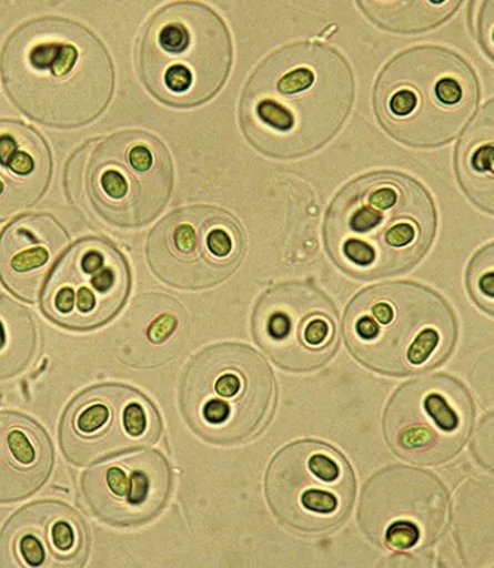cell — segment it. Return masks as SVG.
Here are the masks:
<instances>
[{
  "label": "cell",
  "instance_id": "1",
  "mask_svg": "<svg viewBox=\"0 0 494 568\" xmlns=\"http://www.w3.org/2000/svg\"><path fill=\"white\" fill-rule=\"evenodd\" d=\"M355 77L332 45L295 41L253 71L239 103L249 143L275 160L306 158L340 133L355 102Z\"/></svg>",
  "mask_w": 494,
  "mask_h": 568
},
{
  "label": "cell",
  "instance_id": "2",
  "mask_svg": "<svg viewBox=\"0 0 494 568\" xmlns=\"http://www.w3.org/2000/svg\"><path fill=\"white\" fill-rule=\"evenodd\" d=\"M0 73L12 103L31 120L56 129H78L109 106L114 70L109 52L77 21L41 18L8 38Z\"/></svg>",
  "mask_w": 494,
  "mask_h": 568
},
{
  "label": "cell",
  "instance_id": "3",
  "mask_svg": "<svg viewBox=\"0 0 494 568\" xmlns=\"http://www.w3.org/2000/svg\"><path fill=\"white\" fill-rule=\"evenodd\" d=\"M438 215L432 194L399 171L367 172L329 205L324 241L344 274L376 280L409 273L434 243Z\"/></svg>",
  "mask_w": 494,
  "mask_h": 568
},
{
  "label": "cell",
  "instance_id": "4",
  "mask_svg": "<svg viewBox=\"0 0 494 568\" xmlns=\"http://www.w3.org/2000/svg\"><path fill=\"white\" fill-rule=\"evenodd\" d=\"M343 336L360 365L402 377L443 365L456 347L458 324L440 293L402 280L353 296L344 312Z\"/></svg>",
  "mask_w": 494,
  "mask_h": 568
},
{
  "label": "cell",
  "instance_id": "5",
  "mask_svg": "<svg viewBox=\"0 0 494 568\" xmlns=\"http://www.w3.org/2000/svg\"><path fill=\"white\" fill-rule=\"evenodd\" d=\"M481 102V84L463 55L417 45L379 73L373 103L379 125L403 145L432 150L464 133Z\"/></svg>",
  "mask_w": 494,
  "mask_h": 568
},
{
  "label": "cell",
  "instance_id": "6",
  "mask_svg": "<svg viewBox=\"0 0 494 568\" xmlns=\"http://www.w3.org/2000/svg\"><path fill=\"white\" fill-rule=\"evenodd\" d=\"M232 36L209 6L174 2L147 22L138 44L143 84L175 109H194L224 88L233 64Z\"/></svg>",
  "mask_w": 494,
  "mask_h": 568
},
{
  "label": "cell",
  "instance_id": "7",
  "mask_svg": "<svg viewBox=\"0 0 494 568\" xmlns=\"http://www.w3.org/2000/svg\"><path fill=\"white\" fill-rule=\"evenodd\" d=\"M273 369L258 351L220 343L195 354L180 388L185 422L201 439L235 446L256 438L278 402Z\"/></svg>",
  "mask_w": 494,
  "mask_h": 568
},
{
  "label": "cell",
  "instance_id": "8",
  "mask_svg": "<svg viewBox=\"0 0 494 568\" xmlns=\"http://www.w3.org/2000/svg\"><path fill=\"white\" fill-rule=\"evenodd\" d=\"M265 493L285 528L327 534L347 520L355 504L356 477L340 450L321 440L303 439L288 444L271 459Z\"/></svg>",
  "mask_w": 494,
  "mask_h": 568
},
{
  "label": "cell",
  "instance_id": "9",
  "mask_svg": "<svg viewBox=\"0 0 494 568\" xmlns=\"http://www.w3.org/2000/svg\"><path fill=\"white\" fill-rule=\"evenodd\" d=\"M174 184L171 155L159 138L127 130L99 142L87 168V192L112 226L150 224L167 207Z\"/></svg>",
  "mask_w": 494,
  "mask_h": 568
},
{
  "label": "cell",
  "instance_id": "10",
  "mask_svg": "<svg viewBox=\"0 0 494 568\" xmlns=\"http://www.w3.org/2000/svg\"><path fill=\"white\" fill-rule=\"evenodd\" d=\"M475 406L458 378L433 374L402 384L386 405L383 433L395 456L440 466L460 455L473 433Z\"/></svg>",
  "mask_w": 494,
  "mask_h": 568
},
{
  "label": "cell",
  "instance_id": "11",
  "mask_svg": "<svg viewBox=\"0 0 494 568\" xmlns=\"http://www.w3.org/2000/svg\"><path fill=\"white\" fill-rule=\"evenodd\" d=\"M244 230L232 213L198 204L170 213L152 230L147 260L161 282L178 290L218 286L241 266Z\"/></svg>",
  "mask_w": 494,
  "mask_h": 568
},
{
  "label": "cell",
  "instance_id": "12",
  "mask_svg": "<svg viewBox=\"0 0 494 568\" xmlns=\"http://www.w3.org/2000/svg\"><path fill=\"white\" fill-rule=\"evenodd\" d=\"M448 500L438 477L419 468L392 466L365 484L359 525L374 545L395 554L430 548L447 529Z\"/></svg>",
  "mask_w": 494,
  "mask_h": 568
},
{
  "label": "cell",
  "instance_id": "13",
  "mask_svg": "<svg viewBox=\"0 0 494 568\" xmlns=\"http://www.w3.org/2000/svg\"><path fill=\"white\" fill-rule=\"evenodd\" d=\"M252 333L270 359L291 373L323 368L340 344L334 302L315 284L296 280L262 293L253 310Z\"/></svg>",
  "mask_w": 494,
  "mask_h": 568
},
{
  "label": "cell",
  "instance_id": "14",
  "mask_svg": "<svg viewBox=\"0 0 494 568\" xmlns=\"http://www.w3.org/2000/svg\"><path fill=\"white\" fill-rule=\"evenodd\" d=\"M161 434V417L153 403L130 386L111 383L77 395L60 426L63 455L75 466L151 447Z\"/></svg>",
  "mask_w": 494,
  "mask_h": 568
},
{
  "label": "cell",
  "instance_id": "15",
  "mask_svg": "<svg viewBox=\"0 0 494 568\" xmlns=\"http://www.w3.org/2000/svg\"><path fill=\"white\" fill-rule=\"evenodd\" d=\"M130 284L128 262L117 246L89 236L64 254L49 280L41 307L61 327L93 331L119 314Z\"/></svg>",
  "mask_w": 494,
  "mask_h": 568
},
{
  "label": "cell",
  "instance_id": "16",
  "mask_svg": "<svg viewBox=\"0 0 494 568\" xmlns=\"http://www.w3.org/2000/svg\"><path fill=\"white\" fill-rule=\"evenodd\" d=\"M172 473L158 450L99 465L82 475V497L98 520L117 528L151 523L168 505Z\"/></svg>",
  "mask_w": 494,
  "mask_h": 568
},
{
  "label": "cell",
  "instance_id": "17",
  "mask_svg": "<svg viewBox=\"0 0 494 568\" xmlns=\"http://www.w3.org/2000/svg\"><path fill=\"white\" fill-rule=\"evenodd\" d=\"M89 550L84 518L57 500L24 506L0 534V567L78 568L87 564Z\"/></svg>",
  "mask_w": 494,
  "mask_h": 568
},
{
  "label": "cell",
  "instance_id": "18",
  "mask_svg": "<svg viewBox=\"0 0 494 568\" xmlns=\"http://www.w3.org/2000/svg\"><path fill=\"white\" fill-rule=\"evenodd\" d=\"M189 317L170 295L148 293L131 303L114 331V347L122 365L131 368L162 367L183 352Z\"/></svg>",
  "mask_w": 494,
  "mask_h": 568
},
{
  "label": "cell",
  "instance_id": "19",
  "mask_svg": "<svg viewBox=\"0 0 494 568\" xmlns=\"http://www.w3.org/2000/svg\"><path fill=\"white\" fill-rule=\"evenodd\" d=\"M70 243L48 213L23 216L0 235V282L24 302H36L56 261Z\"/></svg>",
  "mask_w": 494,
  "mask_h": 568
},
{
  "label": "cell",
  "instance_id": "20",
  "mask_svg": "<svg viewBox=\"0 0 494 568\" xmlns=\"http://www.w3.org/2000/svg\"><path fill=\"white\" fill-rule=\"evenodd\" d=\"M51 150L37 130L0 121V222L34 207L52 179Z\"/></svg>",
  "mask_w": 494,
  "mask_h": 568
},
{
  "label": "cell",
  "instance_id": "21",
  "mask_svg": "<svg viewBox=\"0 0 494 568\" xmlns=\"http://www.w3.org/2000/svg\"><path fill=\"white\" fill-rule=\"evenodd\" d=\"M54 452L48 434L19 412H0V504L36 494L51 476Z\"/></svg>",
  "mask_w": 494,
  "mask_h": 568
},
{
  "label": "cell",
  "instance_id": "22",
  "mask_svg": "<svg viewBox=\"0 0 494 568\" xmlns=\"http://www.w3.org/2000/svg\"><path fill=\"white\" fill-rule=\"evenodd\" d=\"M458 184L477 209L493 215V103L468 123L456 146Z\"/></svg>",
  "mask_w": 494,
  "mask_h": 568
},
{
  "label": "cell",
  "instance_id": "23",
  "mask_svg": "<svg viewBox=\"0 0 494 568\" xmlns=\"http://www.w3.org/2000/svg\"><path fill=\"white\" fill-rule=\"evenodd\" d=\"M37 321L20 303L0 295V382L19 376L34 361Z\"/></svg>",
  "mask_w": 494,
  "mask_h": 568
},
{
  "label": "cell",
  "instance_id": "24",
  "mask_svg": "<svg viewBox=\"0 0 494 568\" xmlns=\"http://www.w3.org/2000/svg\"><path fill=\"white\" fill-rule=\"evenodd\" d=\"M360 10L376 27L400 34H414L441 27L461 2H359Z\"/></svg>",
  "mask_w": 494,
  "mask_h": 568
},
{
  "label": "cell",
  "instance_id": "25",
  "mask_svg": "<svg viewBox=\"0 0 494 568\" xmlns=\"http://www.w3.org/2000/svg\"><path fill=\"white\" fill-rule=\"evenodd\" d=\"M466 286L477 307L493 314V245L477 251L466 270Z\"/></svg>",
  "mask_w": 494,
  "mask_h": 568
},
{
  "label": "cell",
  "instance_id": "26",
  "mask_svg": "<svg viewBox=\"0 0 494 568\" xmlns=\"http://www.w3.org/2000/svg\"><path fill=\"white\" fill-rule=\"evenodd\" d=\"M481 8L474 16L475 23L473 24L474 36L483 48V51L488 54L490 59L493 57V3H480Z\"/></svg>",
  "mask_w": 494,
  "mask_h": 568
}]
</instances>
